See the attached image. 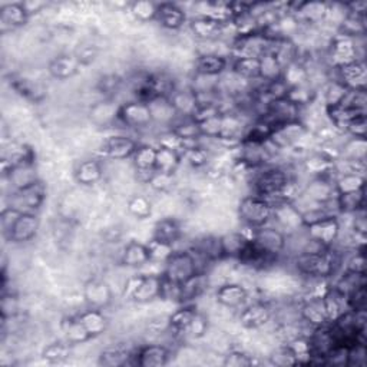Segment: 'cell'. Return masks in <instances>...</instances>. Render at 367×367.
I'll list each match as a JSON object with an SVG mask.
<instances>
[{"label":"cell","instance_id":"7c38bea8","mask_svg":"<svg viewBox=\"0 0 367 367\" xmlns=\"http://www.w3.org/2000/svg\"><path fill=\"white\" fill-rule=\"evenodd\" d=\"M39 228L40 219L36 212H20L6 239L15 244H25L37 236Z\"/></svg>","mask_w":367,"mask_h":367},{"label":"cell","instance_id":"7bdbcfd3","mask_svg":"<svg viewBox=\"0 0 367 367\" xmlns=\"http://www.w3.org/2000/svg\"><path fill=\"white\" fill-rule=\"evenodd\" d=\"M366 178L357 174H339L335 178V188L337 194L356 193L364 188Z\"/></svg>","mask_w":367,"mask_h":367},{"label":"cell","instance_id":"f546056e","mask_svg":"<svg viewBox=\"0 0 367 367\" xmlns=\"http://www.w3.org/2000/svg\"><path fill=\"white\" fill-rule=\"evenodd\" d=\"M5 175L9 176V181L13 186L15 191L29 187L36 181H39L36 168H35V160H28L19 165L11 168Z\"/></svg>","mask_w":367,"mask_h":367},{"label":"cell","instance_id":"6125c7cd","mask_svg":"<svg viewBox=\"0 0 367 367\" xmlns=\"http://www.w3.org/2000/svg\"><path fill=\"white\" fill-rule=\"evenodd\" d=\"M121 85H122V79H121L118 75L111 73V75H105V76L100 80L98 89L102 92L104 95L109 97V95H112V94H116V92H118L119 88H121Z\"/></svg>","mask_w":367,"mask_h":367},{"label":"cell","instance_id":"e575fe53","mask_svg":"<svg viewBox=\"0 0 367 367\" xmlns=\"http://www.w3.org/2000/svg\"><path fill=\"white\" fill-rule=\"evenodd\" d=\"M12 88L18 94L32 102H39L44 97V89L39 82L26 78H12L11 80Z\"/></svg>","mask_w":367,"mask_h":367},{"label":"cell","instance_id":"cb8c5ba5","mask_svg":"<svg viewBox=\"0 0 367 367\" xmlns=\"http://www.w3.org/2000/svg\"><path fill=\"white\" fill-rule=\"evenodd\" d=\"M82 64L75 54H64L54 58L48 65V72L54 79L68 80L80 72Z\"/></svg>","mask_w":367,"mask_h":367},{"label":"cell","instance_id":"603a6c76","mask_svg":"<svg viewBox=\"0 0 367 367\" xmlns=\"http://www.w3.org/2000/svg\"><path fill=\"white\" fill-rule=\"evenodd\" d=\"M229 65V61L225 55L207 52L201 54L195 61V73L207 78H218L221 76Z\"/></svg>","mask_w":367,"mask_h":367},{"label":"cell","instance_id":"816d5d0a","mask_svg":"<svg viewBox=\"0 0 367 367\" xmlns=\"http://www.w3.org/2000/svg\"><path fill=\"white\" fill-rule=\"evenodd\" d=\"M224 366L227 367H250L254 364H258V361H255V359L244 351L240 350H233L229 351L227 356H224Z\"/></svg>","mask_w":367,"mask_h":367},{"label":"cell","instance_id":"f35d334b","mask_svg":"<svg viewBox=\"0 0 367 367\" xmlns=\"http://www.w3.org/2000/svg\"><path fill=\"white\" fill-rule=\"evenodd\" d=\"M248 241H250V236H246L243 233H229L222 236L221 246H222L224 257L239 258V255L246 248Z\"/></svg>","mask_w":367,"mask_h":367},{"label":"cell","instance_id":"83f0119b","mask_svg":"<svg viewBox=\"0 0 367 367\" xmlns=\"http://www.w3.org/2000/svg\"><path fill=\"white\" fill-rule=\"evenodd\" d=\"M82 326L86 329V332L92 336V339H97L102 336L109 326V321L107 315L104 314V310L100 308H92L89 307L88 310H83L76 314Z\"/></svg>","mask_w":367,"mask_h":367},{"label":"cell","instance_id":"7402d4cb","mask_svg":"<svg viewBox=\"0 0 367 367\" xmlns=\"http://www.w3.org/2000/svg\"><path fill=\"white\" fill-rule=\"evenodd\" d=\"M152 263L148 244L129 241L121 253V264L128 268H143Z\"/></svg>","mask_w":367,"mask_h":367},{"label":"cell","instance_id":"8d00e7d4","mask_svg":"<svg viewBox=\"0 0 367 367\" xmlns=\"http://www.w3.org/2000/svg\"><path fill=\"white\" fill-rule=\"evenodd\" d=\"M62 330L65 333V340H68L72 346L83 344V343L92 340V336L86 332V329L82 326V323L76 315H72L64 321Z\"/></svg>","mask_w":367,"mask_h":367},{"label":"cell","instance_id":"836d02e7","mask_svg":"<svg viewBox=\"0 0 367 367\" xmlns=\"http://www.w3.org/2000/svg\"><path fill=\"white\" fill-rule=\"evenodd\" d=\"M182 164L181 152L172 148L167 147H157V162H155V171L175 174L179 165Z\"/></svg>","mask_w":367,"mask_h":367},{"label":"cell","instance_id":"8992f818","mask_svg":"<svg viewBox=\"0 0 367 367\" xmlns=\"http://www.w3.org/2000/svg\"><path fill=\"white\" fill-rule=\"evenodd\" d=\"M250 240L263 251L272 257H279L287 247V234L279 227L264 225L251 229Z\"/></svg>","mask_w":367,"mask_h":367},{"label":"cell","instance_id":"d4e9b609","mask_svg":"<svg viewBox=\"0 0 367 367\" xmlns=\"http://www.w3.org/2000/svg\"><path fill=\"white\" fill-rule=\"evenodd\" d=\"M197 313L198 310L193 304H181V307L168 317V332L175 337L184 339Z\"/></svg>","mask_w":367,"mask_h":367},{"label":"cell","instance_id":"6f0895ef","mask_svg":"<svg viewBox=\"0 0 367 367\" xmlns=\"http://www.w3.org/2000/svg\"><path fill=\"white\" fill-rule=\"evenodd\" d=\"M366 301H367L366 286H360V287L354 289L353 291H350V293L346 296L347 310H351V311L366 310Z\"/></svg>","mask_w":367,"mask_h":367},{"label":"cell","instance_id":"484cf974","mask_svg":"<svg viewBox=\"0 0 367 367\" xmlns=\"http://www.w3.org/2000/svg\"><path fill=\"white\" fill-rule=\"evenodd\" d=\"M168 98L172 107L175 108L178 116L181 118H191L198 108V98L193 88H186V89L175 88V90Z\"/></svg>","mask_w":367,"mask_h":367},{"label":"cell","instance_id":"30bf717a","mask_svg":"<svg viewBox=\"0 0 367 367\" xmlns=\"http://www.w3.org/2000/svg\"><path fill=\"white\" fill-rule=\"evenodd\" d=\"M164 293V277L162 274H140V280H138L136 289L132 293V301L138 304H147L157 299H162Z\"/></svg>","mask_w":367,"mask_h":367},{"label":"cell","instance_id":"f6af8a7d","mask_svg":"<svg viewBox=\"0 0 367 367\" xmlns=\"http://www.w3.org/2000/svg\"><path fill=\"white\" fill-rule=\"evenodd\" d=\"M293 104H296L299 108H303L306 105H310L314 98H315V90L314 88L308 83L304 85H299V86H293L289 88L287 95H286Z\"/></svg>","mask_w":367,"mask_h":367},{"label":"cell","instance_id":"ee69618b","mask_svg":"<svg viewBox=\"0 0 367 367\" xmlns=\"http://www.w3.org/2000/svg\"><path fill=\"white\" fill-rule=\"evenodd\" d=\"M126 210L136 219H147L152 215V203L143 194H135L128 200Z\"/></svg>","mask_w":367,"mask_h":367},{"label":"cell","instance_id":"5b68a950","mask_svg":"<svg viewBox=\"0 0 367 367\" xmlns=\"http://www.w3.org/2000/svg\"><path fill=\"white\" fill-rule=\"evenodd\" d=\"M306 236L326 248H332L340 237L342 222L339 215H329L304 225Z\"/></svg>","mask_w":367,"mask_h":367},{"label":"cell","instance_id":"9c48e42d","mask_svg":"<svg viewBox=\"0 0 367 367\" xmlns=\"http://www.w3.org/2000/svg\"><path fill=\"white\" fill-rule=\"evenodd\" d=\"M357 40L359 39H351L339 33L332 39L329 48V58L332 61L333 69L363 59L359 54Z\"/></svg>","mask_w":367,"mask_h":367},{"label":"cell","instance_id":"94428289","mask_svg":"<svg viewBox=\"0 0 367 367\" xmlns=\"http://www.w3.org/2000/svg\"><path fill=\"white\" fill-rule=\"evenodd\" d=\"M366 364V344L354 343L349 346L347 366L349 367H363Z\"/></svg>","mask_w":367,"mask_h":367},{"label":"cell","instance_id":"5bb4252c","mask_svg":"<svg viewBox=\"0 0 367 367\" xmlns=\"http://www.w3.org/2000/svg\"><path fill=\"white\" fill-rule=\"evenodd\" d=\"M272 219L283 231H297L303 228V217L299 208L291 201H283L272 205Z\"/></svg>","mask_w":367,"mask_h":367},{"label":"cell","instance_id":"7a4b0ae2","mask_svg":"<svg viewBox=\"0 0 367 367\" xmlns=\"http://www.w3.org/2000/svg\"><path fill=\"white\" fill-rule=\"evenodd\" d=\"M200 272L197 260L190 250L174 251L169 258L164 263L162 277L172 286H181Z\"/></svg>","mask_w":367,"mask_h":367},{"label":"cell","instance_id":"b9f144b4","mask_svg":"<svg viewBox=\"0 0 367 367\" xmlns=\"http://www.w3.org/2000/svg\"><path fill=\"white\" fill-rule=\"evenodd\" d=\"M71 353H72V344L68 340H61L46 346L42 351V357L51 364H56L68 360Z\"/></svg>","mask_w":367,"mask_h":367},{"label":"cell","instance_id":"681fc988","mask_svg":"<svg viewBox=\"0 0 367 367\" xmlns=\"http://www.w3.org/2000/svg\"><path fill=\"white\" fill-rule=\"evenodd\" d=\"M346 160H366V138H351L342 151Z\"/></svg>","mask_w":367,"mask_h":367},{"label":"cell","instance_id":"ba28073f","mask_svg":"<svg viewBox=\"0 0 367 367\" xmlns=\"http://www.w3.org/2000/svg\"><path fill=\"white\" fill-rule=\"evenodd\" d=\"M46 200V187L39 179L29 187L18 190L12 194L11 207L20 212H36Z\"/></svg>","mask_w":367,"mask_h":367},{"label":"cell","instance_id":"91938a15","mask_svg":"<svg viewBox=\"0 0 367 367\" xmlns=\"http://www.w3.org/2000/svg\"><path fill=\"white\" fill-rule=\"evenodd\" d=\"M344 271L349 272H359L366 274V255H364V247L354 248L353 255L346 261Z\"/></svg>","mask_w":367,"mask_h":367},{"label":"cell","instance_id":"be15d7a7","mask_svg":"<svg viewBox=\"0 0 367 367\" xmlns=\"http://www.w3.org/2000/svg\"><path fill=\"white\" fill-rule=\"evenodd\" d=\"M98 54H100V49L97 48L95 44H92V43L79 46L78 51L75 52V55L79 59V62L82 64V66H86V65L94 62L97 59Z\"/></svg>","mask_w":367,"mask_h":367},{"label":"cell","instance_id":"9f6ffc18","mask_svg":"<svg viewBox=\"0 0 367 367\" xmlns=\"http://www.w3.org/2000/svg\"><path fill=\"white\" fill-rule=\"evenodd\" d=\"M19 314V301L18 297L12 293L4 291L2 296V320L6 323L8 320L15 318Z\"/></svg>","mask_w":367,"mask_h":367},{"label":"cell","instance_id":"60d3db41","mask_svg":"<svg viewBox=\"0 0 367 367\" xmlns=\"http://www.w3.org/2000/svg\"><path fill=\"white\" fill-rule=\"evenodd\" d=\"M135 169L141 171H155L157 162V147L154 145H140L133 157L131 158Z\"/></svg>","mask_w":367,"mask_h":367},{"label":"cell","instance_id":"03108f58","mask_svg":"<svg viewBox=\"0 0 367 367\" xmlns=\"http://www.w3.org/2000/svg\"><path fill=\"white\" fill-rule=\"evenodd\" d=\"M366 132H367V121H366V115H360L356 116L347 126L346 133H349L351 138H366Z\"/></svg>","mask_w":367,"mask_h":367},{"label":"cell","instance_id":"277c9868","mask_svg":"<svg viewBox=\"0 0 367 367\" xmlns=\"http://www.w3.org/2000/svg\"><path fill=\"white\" fill-rule=\"evenodd\" d=\"M118 121L126 128L143 131L150 128L154 122L151 108L147 102L143 101H128L119 105L118 108Z\"/></svg>","mask_w":367,"mask_h":367},{"label":"cell","instance_id":"8fae6325","mask_svg":"<svg viewBox=\"0 0 367 367\" xmlns=\"http://www.w3.org/2000/svg\"><path fill=\"white\" fill-rule=\"evenodd\" d=\"M140 143L128 135H112L108 136L102 144L104 157L114 161H125L131 160L136 150L140 148Z\"/></svg>","mask_w":367,"mask_h":367},{"label":"cell","instance_id":"52a82bcc","mask_svg":"<svg viewBox=\"0 0 367 367\" xmlns=\"http://www.w3.org/2000/svg\"><path fill=\"white\" fill-rule=\"evenodd\" d=\"M300 111L301 108H299L287 97H284V98L270 101L263 108L260 116L268 119L274 126H279V125L300 121Z\"/></svg>","mask_w":367,"mask_h":367},{"label":"cell","instance_id":"6da1fadb","mask_svg":"<svg viewBox=\"0 0 367 367\" xmlns=\"http://www.w3.org/2000/svg\"><path fill=\"white\" fill-rule=\"evenodd\" d=\"M339 260L332 248L318 253H299L294 258V267L304 277L326 280L333 277L339 267Z\"/></svg>","mask_w":367,"mask_h":367},{"label":"cell","instance_id":"11a10c76","mask_svg":"<svg viewBox=\"0 0 367 367\" xmlns=\"http://www.w3.org/2000/svg\"><path fill=\"white\" fill-rule=\"evenodd\" d=\"M208 330V320L204 314H201L200 311L197 313V315L194 317L193 323L190 325L187 333H186V339H193V340H197V339H201L205 336Z\"/></svg>","mask_w":367,"mask_h":367},{"label":"cell","instance_id":"ac0fdd59","mask_svg":"<svg viewBox=\"0 0 367 367\" xmlns=\"http://www.w3.org/2000/svg\"><path fill=\"white\" fill-rule=\"evenodd\" d=\"M336 80L342 82L347 89H366V80H367V69L364 59L354 61L349 65L336 68Z\"/></svg>","mask_w":367,"mask_h":367},{"label":"cell","instance_id":"44dd1931","mask_svg":"<svg viewBox=\"0 0 367 367\" xmlns=\"http://www.w3.org/2000/svg\"><path fill=\"white\" fill-rule=\"evenodd\" d=\"M300 318L311 330L330 325L321 297H311L304 301L300 307Z\"/></svg>","mask_w":367,"mask_h":367},{"label":"cell","instance_id":"bcb514c9","mask_svg":"<svg viewBox=\"0 0 367 367\" xmlns=\"http://www.w3.org/2000/svg\"><path fill=\"white\" fill-rule=\"evenodd\" d=\"M260 62H261V80L271 82V80L282 79L283 65L272 54H267L261 56Z\"/></svg>","mask_w":367,"mask_h":367},{"label":"cell","instance_id":"7dc6e473","mask_svg":"<svg viewBox=\"0 0 367 367\" xmlns=\"http://www.w3.org/2000/svg\"><path fill=\"white\" fill-rule=\"evenodd\" d=\"M182 162H187L193 168H203L208 162V150L200 143L191 145L181 152Z\"/></svg>","mask_w":367,"mask_h":367},{"label":"cell","instance_id":"db71d44e","mask_svg":"<svg viewBox=\"0 0 367 367\" xmlns=\"http://www.w3.org/2000/svg\"><path fill=\"white\" fill-rule=\"evenodd\" d=\"M347 90H349V89H347L342 82L333 79V80L330 82L329 88L326 89V107L339 105V104L343 101V98L346 97Z\"/></svg>","mask_w":367,"mask_h":367},{"label":"cell","instance_id":"2e32d148","mask_svg":"<svg viewBox=\"0 0 367 367\" xmlns=\"http://www.w3.org/2000/svg\"><path fill=\"white\" fill-rule=\"evenodd\" d=\"M83 299L89 307L104 310L112 303L114 293L107 282L92 279L83 286Z\"/></svg>","mask_w":367,"mask_h":367},{"label":"cell","instance_id":"e7e4bbea","mask_svg":"<svg viewBox=\"0 0 367 367\" xmlns=\"http://www.w3.org/2000/svg\"><path fill=\"white\" fill-rule=\"evenodd\" d=\"M19 214H20V211H18L16 208H13V207H11V205L6 207V208H4L2 214H0V222H2V229H4V236H5V237L9 236L11 229H12V227H13L15 221L18 219Z\"/></svg>","mask_w":367,"mask_h":367},{"label":"cell","instance_id":"f907efd6","mask_svg":"<svg viewBox=\"0 0 367 367\" xmlns=\"http://www.w3.org/2000/svg\"><path fill=\"white\" fill-rule=\"evenodd\" d=\"M148 186L158 193H167L174 188L175 186V174H168V172H161V171H154Z\"/></svg>","mask_w":367,"mask_h":367},{"label":"cell","instance_id":"d6a6232c","mask_svg":"<svg viewBox=\"0 0 367 367\" xmlns=\"http://www.w3.org/2000/svg\"><path fill=\"white\" fill-rule=\"evenodd\" d=\"M231 71L241 80H261V62L260 58H237L231 59Z\"/></svg>","mask_w":367,"mask_h":367},{"label":"cell","instance_id":"d590c367","mask_svg":"<svg viewBox=\"0 0 367 367\" xmlns=\"http://www.w3.org/2000/svg\"><path fill=\"white\" fill-rule=\"evenodd\" d=\"M148 105L151 108L154 122H161V124H167L171 126L175 122V119L178 118L175 108L172 107L169 98H167V97L155 98L151 102H148Z\"/></svg>","mask_w":367,"mask_h":367},{"label":"cell","instance_id":"680465c9","mask_svg":"<svg viewBox=\"0 0 367 367\" xmlns=\"http://www.w3.org/2000/svg\"><path fill=\"white\" fill-rule=\"evenodd\" d=\"M148 247H150V251H151V260H152V263H165L168 258H169V255L175 251L174 250V246H169V244H165V243H161V241H157V240H151L150 241V244H148Z\"/></svg>","mask_w":367,"mask_h":367},{"label":"cell","instance_id":"c3c4849f","mask_svg":"<svg viewBox=\"0 0 367 367\" xmlns=\"http://www.w3.org/2000/svg\"><path fill=\"white\" fill-rule=\"evenodd\" d=\"M157 9H158V4L148 2V0H141V2L131 4V13L136 20L140 22L157 20Z\"/></svg>","mask_w":367,"mask_h":367},{"label":"cell","instance_id":"d6986e66","mask_svg":"<svg viewBox=\"0 0 367 367\" xmlns=\"http://www.w3.org/2000/svg\"><path fill=\"white\" fill-rule=\"evenodd\" d=\"M215 300L219 306H222L225 308L237 310L247 304L248 291L244 286H241L239 283H227L217 289Z\"/></svg>","mask_w":367,"mask_h":367},{"label":"cell","instance_id":"4dcf8cb0","mask_svg":"<svg viewBox=\"0 0 367 367\" xmlns=\"http://www.w3.org/2000/svg\"><path fill=\"white\" fill-rule=\"evenodd\" d=\"M205 277H207L205 272H197L194 277L178 286L175 300L179 304H190L193 300L198 299L205 289Z\"/></svg>","mask_w":367,"mask_h":367},{"label":"cell","instance_id":"ffe728a7","mask_svg":"<svg viewBox=\"0 0 367 367\" xmlns=\"http://www.w3.org/2000/svg\"><path fill=\"white\" fill-rule=\"evenodd\" d=\"M30 19L23 2L6 4L0 8V29L4 33L25 26Z\"/></svg>","mask_w":367,"mask_h":367},{"label":"cell","instance_id":"74e56055","mask_svg":"<svg viewBox=\"0 0 367 367\" xmlns=\"http://www.w3.org/2000/svg\"><path fill=\"white\" fill-rule=\"evenodd\" d=\"M100 364L115 367V366H126L133 364V351L126 350L121 346L108 347L100 356Z\"/></svg>","mask_w":367,"mask_h":367},{"label":"cell","instance_id":"e0dca14e","mask_svg":"<svg viewBox=\"0 0 367 367\" xmlns=\"http://www.w3.org/2000/svg\"><path fill=\"white\" fill-rule=\"evenodd\" d=\"M228 25L229 23H222L204 15H197L190 20L191 32L195 35V37L204 42H212L219 39L225 33Z\"/></svg>","mask_w":367,"mask_h":367},{"label":"cell","instance_id":"9a60e30c","mask_svg":"<svg viewBox=\"0 0 367 367\" xmlns=\"http://www.w3.org/2000/svg\"><path fill=\"white\" fill-rule=\"evenodd\" d=\"M241 308L243 310L240 313L239 320L241 326L248 330H257L264 327L272 317L271 307L264 301H254Z\"/></svg>","mask_w":367,"mask_h":367},{"label":"cell","instance_id":"4316f807","mask_svg":"<svg viewBox=\"0 0 367 367\" xmlns=\"http://www.w3.org/2000/svg\"><path fill=\"white\" fill-rule=\"evenodd\" d=\"M73 176H75V181L79 184V186H83V187L95 186V184H98L104 178L102 162L100 160H95V158L83 160L75 168Z\"/></svg>","mask_w":367,"mask_h":367},{"label":"cell","instance_id":"3957f363","mask_svg":"<svg viewBox=\"0 0 367 367\" xmlns=\"http://www.w3.org/2000/svg\"><path fill=\"white\" fill-rule=\"evenodd\" d=\"M239 217L248 229H255L271 222L272 205L263 197L247 195L239 204Z\"/></svg>","mask_w":367,"mask_h":367},{"label":"cell","instance_id":"4fadbf2b","mask_svg":"<svg viewBox=\"0 0 367 367\" xmlns=\"http://www.w3.org/2000/svg\"><path fill=\"white\" fill-rule=\"evenodd\" d=\"M171 360V350L164 344H145L133 351V364L140 367H162Z\"/></svg>","mask_w":367,"mask_h":367},{"label":"cell","instance_id":"f5cc1de1","mask_svg":"<svg viewBox=\"0 0 367 367\" xmlns=\"http://www.w3.org/2000/svg\"><path fill=\"white\" fill-rule=\"evenodd\" d=\"M270 360L274 366H282V367L297 366V357H296V354L293 353V350L290 349L289 344H284V346H282V347L275 350L270 356Z\"/></svg>","mask_w":367,"mask_h":367},{"label":"cell","instance_id":"1f68e13d","mask_svg":"<svg viewBox=\"0 0 367 367\" xmlns=\"http://www.w3.org/2000/svg\"><path fill=\"white\" fill-rule=\"evenodd\" d=\"M182 237V229L176 219L174 218H162L157 221L154 227L152 239L169 246H175Z\"/></svg>","mask_w":367,"mask_h":367},{"label":"cell","instance_id":"f1b7e54d","mask_svg":"<svg viewBox=\"0 0 367 367\" xmlns=\"http://www.w3.org/2000/svg\"><path fill=\"white\" fill-rule=\"evenodd\" d=\"M157 22L168 30H179L187 22V13L176 4H158Z\"/></svg>","mask_w":367,"mask_h":367},{"label":"cell","instance_id":"ab89813d","mask_svg":"<svg viewBox=\"0 0 367 367\" xmlns=\"http://www.w3.org/2000/svg\"><path fill=\"white\" fill-rule=\"evenodd\" d=\"M364 188L356 193H347V194H337L336 197V205L339 212L342 214H354L360 210H364Z\"/></svg>","mask_w":367,"mask_h":367}]
</instances>
